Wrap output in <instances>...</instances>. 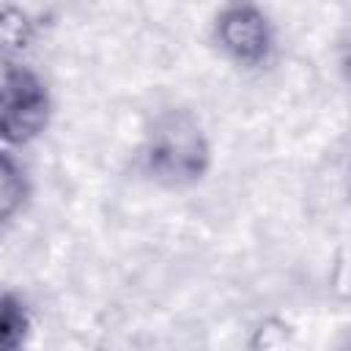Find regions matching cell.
Listing matches in <instances>:
<instances>
[{
    "mask_svg": "<svg viewBox=\"0 0 351 351\" xmlns=\"http://www.w3.org/2000/svg\"><path fill=\"white\" fill-rule=\"evenodd\" d=\"M208 159V137L189 110H162L145 129L140 162L143 170L165 186L197 181L206 173Z\"/></svg>",
    "mask_w": 351,
    "mask_h": 351,
    "instance_id": "6da1fadb",
    "label": "cell"
},
{
    "mask_svg": "<svg viewBox=\"0 0 351 351\" xmlns=\"http://www.w3.org/2000/svg\"><path fill=\"white\" fill-rule=\"evenodd\" d=\"M25 195H27V184H25L22 167L11 159V154H3V165H0V214H3V219L14 217V211L25 200Z\"/></svg>",
    "mask_w": 351,
    "mask_h": 351,
    "instance_id": "5b68a950",
    "label": "cell"
},
{
    "mask_svg": "<svg viewBox=\"0 0 351 351\" xmlns=\"http://www.w3.org/2000/svg\"><path fill=\"white\" fill-rule=\"evenodd\" d=\"M30 332V313L19 296L11 291L3 293V313H0V348L3 351H22Z\"/></svg>",
    "mask_w": 351,
    "mask_h": 351,
    "instance_id": "277c9868",
    "label": "cell"
},
{
    "mask_svg": "<svg viewBox=\"0 0 351 351\" xmlns=\"http://www.w3.org/2000/svg\"><path fill=\"white\" fill-rule=\"evenodd\" d=\"M49 90L27 66L5 63L3 69V137L8 143H27L38 137L49 121Z\"/></svg>",
    "mask_w": 351,
    "mask_h": 351,
    "instance_id": "7a4b0ae2",
    "label": "cell"
},
{
    "mask_svg": "<svg viewBox=\"0 0 351 351\" xmlns=\"http://www.w3.org/2000/svg\"><path fill=\"white\" fill-rule=\"evenodd\" d=\"M214 36L222 52L241 66H261L274 44L269 16L255 5H230L217 16Z\"/></svg>",
    "mask_w": 351,
    "mask_h": 351,
    "instance_id": "3957f363",
    "label": "cell"
}]
</instances>
